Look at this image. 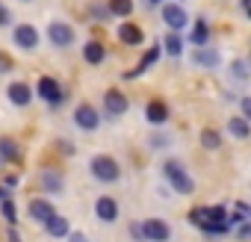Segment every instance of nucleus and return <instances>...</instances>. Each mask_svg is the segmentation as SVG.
<instances>
[{
	"label": "nucleus",
	"mask_w": 251,
	"mask_h": 242,
	"mask_svg": "<svg viewBox=\"0 0 251 242\" xmlns=\"http://www.w3.org/2000/svg\"><path fill=\"white\" fill-rule=\"evenodd\" d=\"M160 3H163V0H148V6H151V9H154V6H160Z\"/></svg>",
	"instance_id": "nucleus-41"
},
{
	"label": "nucleus",
	"mask_w": 251,
	"mask_h": 242,
	"mask_svg": "<svg viewBox=\"0 0 251 242\" xmlns=\"http://www.w3.org/2000/svg\"><path fill=\"white\" fill-rule=\"evenodd\" d=\"M59 151H62V154H68V157H71V154H74V145H71V142H68V139H62V142H59Z\"/></svg>",
	"instance_id": "nucleus-36"
},
{
	"label": "nucleus",
	"mask_w": 251,
	"mask_h": 242,
	"mask_svg": "<svg viewBox=\"0 0 251 242\" xmlns=\"http://www.w3.org/2000/svg\"><path fill=\"white\" fill-rule=\"evenodd\" d=\"M127 109H130V97L124 95V92H118V89L103 92V115L106 118H118V115H124Z\"/></svg>",
	"instance_id": "nucleus-6"
},
{
	"label": "nucleus",
	"mask_w": 251,
	"mask_h": 242,
	"mask_svg": "<svg viewBox=\"0 0 251 242\" xmlns=\"http://www.w3.org/2000/svg\"><path fill=\"white\" fill-rule=\"evenodd\" d=\"M0 166H3V157H0Z\"/></svg>",
	"instance_id": "nucleus-42"
},
{
	"label": "nucleus",
	"mask_w": 251,
	"mask_h": 242,
	"mask_svg": "<svg viewBox=\"0 0 251 242\" xmlns=\"http://www.w3.org/2000/svg\"><path fill=\"white\" fill-rule=\"evenodd\" d=\"M189 42H192L195 48H207V45H210V24H207L204 18H198V21H195L192 33H189Z\"/></svg>",
	"instance_id": "nucleus-21"
},
{
	"label": "nucleus",
	"mask_w": 251,
	"mask_h": 242,
	"mask_svg": "<svg viewBox=\"0 0 251 242\" xmlns=\"http://www.w3.org/2000/svg\"><path fill=\"white\" fill-rule=\"evenodd\" d=\"M45 230H48V236H53V239H68V233H71V221L65 218V216H53L48 224H45Z\"/></svg>",
	"instance_id": "nucleus-18"
},
{
	"label": "nucleus",
	"mask_w": 251,
	"mask_h": 242,
	"mask_svg": "<svg viewBox=\"0 0 251 242\" xmlns=\"http://www.w3.org/2000/svg\"><path fill=\"white\" fill-rule=\"evenodd\" d=\"M239 109H242V118H245V121H251V95L239 97Z\"/></svg>",
	"instance_id": "nucleus-33"
},
{
	"label": "nucleus",
	"mask_w": 251,
	"mask_h": 242,
	"mask_svg": "<svg viewBox=\"0 0 251 242\" xmlns=\"http://www.w3.org/2000/svg\"><path fill=\"white\" fill-rule=\"evenodd\" d=\"M9 24H12V12L0 3V27H9Z\"/></svg>",
	"instance_id": "nucleus-34"
},
{
	"label": "nucleus",
	"mask_w": 251,
	"mask_h": 242,
	"mask_svg": "<svg viewBox=\"0 0 251 242\" xmlns=\"http://www.w3.org/2000/svg\"><path fill=\"white\" fill-rule=\"evenodd\" d=\"M204 221H227V207H222V204L207 207V218Z\"/></svg>",
	"instance_id": "nucleus-29"
},
{
	"label": "nucleus",
	"mask_w": 251,
	"mask_h": 242,
	"mask_svg": "<svg viewBox=\"0 0 251 242\" xmlns=\"http://www.w3.org/2000/svg\"><path fill=\"white\" fill-rule=\"evenodd\" d=\"M3 186H6V189H12V186H18V174H6V180H3Z\"/></svg>",
	"instance_id": "nucleus-37"
},
{
	"label": "nucleus",
	"mask_w": 251,
	"mask_h": 242,
	"mask_svg": "<svg viewBox=\"0 0 251 242\" xmlns=\"http://www.w3.org/2000/svg\"><path fill=\"white\" fill-rule=\"evenodd\" d=\"M9 242H21V236H18V230H15V227H9Z\"/></svg>",
	"instance_id": "nucleus-39"
},
{
	"label": "nucleus",
	"mask_w": 251,
	"mask_h": 242,
	"mask_svg": "<svg viewBox=\"0 0 251 242\" xmlns=\"http://www.w3.org/2000/svg\"><path fill=\"white\" fill-rule=\"evenodd\" d=\"M142 233H145V242H169L172 239V227L163 218H145Z\"/></svg>",
	"instance_id": "nucleus-12"
},
{
	"label": "nucleus",
	"mask_w": 251,
	"mask_h": 242,
	"mask_svg": "<svg viewBox=\"0 0 251 242\" xmlns=\"http://www.w3.org/2000/svg\"><path fill=\"white\" fill-rule=\"evenodd\" d=\"M148 145H151V148H169V136H163V133H154V136L148 139Z\"/></svg>",
	"instance_id": "nucleus-31"
},
{
	"label": "nucleus",
	"mask_w": 251,
	"mask_h": 242,
	"mask_svg": "<svg viewBox=\"0 0 251 242\" xmlns=\"http://www.w3.org/2000/svg\"><path fill=\"white\" fill-rule=\"evenodd\" d=\"M95 216H98L100 221L112 224V221L118 218V201H115V198H109V195H100V198L95 201Z\"/></svg>",
	"instance_id": "nucleus-15"
},
{
	"label": "nucleus",
	"mask_w": 251,
	"mask_h": 242,
	"mask_svg": "<svg viewBox=\"0 0 251 242\" xmlns=\"http://www.w3.org/2000/svg\"><path fill=\"white\" fill-rule=\"evenodd\" d=\"M21 3H30V0H21Z\"/></svg>",
	"instance_id": "nucleus-43"
},
{
	"label": "nucleus",
	"mask_w": 251,
	"mask_h": 242,
	"mask_svg": "<svg viewBox=\"0 0 251 242\" xmlns=\"http://www.w3.org/2000/svg\"><path fill=\"white\" fill-rule=\"evenodd\" d=\"M106 56H109V50H106V45H103V42L89 39V42L83 45V59H86L89 65H100V62H106Z\"/></svg>",
	"instance_id": "nucleus-16"
},
{
	"label": "nucleus",
	"mask_w": 251,
	"mask_h": 242,
	"mask_svg": "<svg viewBox=\"0 0 251 242\" xmlns=\"http://www.w3.org/2000/svg\"><path fill=\"white\" fill-rule=\"evenodd\" d=\"M48 39H50L53 48L65 50V48L74 45L77 36H74V27H71V24H65V21H50V24H48Z\"/></svg>",
	"instance_id": "nucleus-7"
},
{
	"label": "nucleus",
	"mask_w": 251,
	"mask_h": 242,
	"mask_svg": "<svg viewBox=\"0 0 251 242\" xmlns=\"http://www.w3.org/2000/svg\"><path fill=\"white\" fill-rule=\"evenodd\" d=\"M163 177L169 180V186L177 195H192L195 192V180H192V174L186 171V166L180 160H166L163 163Z\"/></svg>",
	"instance_id": "nucleus-1"
},
{
	"label": "nucleus",
	"mask_w": 251,
	"mask_h": 242,
	"mask_svg": "<svg viewBox=\"0 0 251 242\" xmlns=\"http://www.w3.org/2000/svg\"><path fill=\"white\" fill-rule=\"evenodd\" d=\"M201 145H204L207 151H219V148H222V130L204 127V130H201Z\"/></svg>",
	"instance_id": "nucleus-24"
},
{
	"label": "nucleus",
	"mask_w": 251,
	"mask_h": 242,
	"mask_svg": "<svg viewBox=\"0 0 251 242\" xmlns=\"http://www.w3.org/2000/svg\"><path fill=\"white\" fill-rule=\"evenodd\" d=\"M12 42H15L18 50L33 53V50L39 48V30H36L33 24H18V27L12 30Z\"/></svg>",
	"instance_id": "nucleus-8"
},
{
	"label": "nucleus",
	"mask_w": 251,
	"mask_h": 242,
	"mask_svg": "<svg viewBox=\"0 0 251 242\" xmlns=\"http://www.w3.org/2000/svg\"><path fill=\"white\" fill-rule=\"evenodd\" d=\"M27 213H30V218L36 221V224H48L53 216H56V207L50 204V198H33L30 204H27Z\"/></svg>",
	"instance_id": "nucleus-11"
},
{
	"label": "nucleus",
	"mask_w": 251,
	"mask_h": 242,
	"mask_svg": "<svg viewBox=\"0 0 251 242\" xmlns=\"http://www.w3.org/2000/svg\"><path fill=\"white\" fill-rule=\"evenodd\" d=\"M0 216H3L9 224H15V221H18V207H15V201H12V198L0 201Z\"/></svg>",
	"instance_id": "nucleus-28"
},
{
	"label": "nucleus",
	"mask_w": 251,
	"mask_h": 242,
	"mask_svg": "<svg viewBox=\"0 0 251 242\" xmlns=\"http://www.w3.org/2000/svg\"><path fill=\"white\" fill-rule=\"evenodd\" d=\"M192 62L198 68H219L222 65V53L213 50V48H198V50H192Z\"/></svg>",
	"instance_id": "nucleus-17"
},
{
	"label": "nucleus",
	"mask_w": 251,
	"mask_h": 242,
	"mask_svg": "<svg viewBox=\"0 0 251 242\" xmlns=\"http://www.w3.org/2000/svg\"><path fill=\"white\" fill-rule=\"evenodd\" d=\"M198 230L204 236H225V233H230V224L227 221H201Z\"/></svg>",
	"instance_id": "nucleus-25"
},
{
	"label": "nucleus",
	"mask_w": 251,
	"mask_h": 242,
	"mask_svg": "<svg viewBox=\"0 0 251 242\" xmlns=\"http://www.w3.org/2000/svg\"><path fill=\"white\" fill-rule=\"evenodd\" d=\"M36 95L50 106V109H59L65 100H68V92L59 86V80H53V77H39V83H36Z\"/></svg>",
	"instance_id": "nucleus-3"
},
{
	"label": "nucleus",
	"mask_w": 251,
	"mask_h": 242,
	"mask_svg": "<svg viewBox=\"0 0 251 242\" xmlns=\"http://www.w3.org/2000/svg\"><path fill=\"white\" fill-rule=\"evenodd\" d=\"M6 95H9V100H12L15 106H30V103H33L36 89H33L30 83H24V80H15V83H9Z\"/></svg>",
	"instance_id": "nucleus-14"
},
{
	"label": "nucleus",
	"mask_w": 251,
	"mask_h": 242,
	"mask_svg": "<svg viewBox=\"0 0 251 242\" xmlns=\"http://www.w3.org/2000/svg\"><path fill=\"white\" fill-rule=\"evenodd\" d=\"M86 15H89L92 21H98V24H103V21H109V18H112V15H109V6H106V3H100V0H95V3H89Z\"/></svg>",
	"instance_id": "nucleus-26"
},
{
	"label": "nucleus",
	"mask_w": 251,
	"mask_h": 242,
	"mask_svg": "<svg viewBox=\"0 0 251 242\" xmlns=\"http://www.w3.org/2000/svg\"><path fill=\"white\" fill-rule=\"evenodd\" d=\"M0 157H3V163H21V148L15 139L9 136H0Z\"/></svg>",
	"instance_id": "nucleus-20"
},
{
	"label": "nucleus",
	"mask_w": 251,
	"mask_h": 242,
	"mask_svg": "<svg viewBox=\"0 0 251 242\" xmlns=\"http://www.w3.org/2000/svg\"><path fill=\"white\" fill-rule=\"evenodd\" d=\"M183 50H186V42H183L180 33H169V36L163 39V53H169V56H180Z\"/></svg>",
	"instance_id": "nucleus-23"
},
{
	"label": "nucleus",
	"mask_w": 251,
	"mask_h": 242,
	"mask_svg": "<svg viewBox=\"0 0 251 242\" xmlns=\"http://www.w3.org/2000/svg\"><path fill=\"white\" fill-rule=\"evenodd\" d=\"M74 124H77L80 130L92 133V130H98V127H100V112H98L92 103H80V106L74 109Z\"/></svg>",
	"instance_id": "nucleus-10"
},
{
	"label": "nucleus",
	"mask_w": 251,
	"mask_h": 242,
	"mask_svg": "<svg viewBox=\"0 0 251 242\" xmlns=\"http://www.w3.org/2000/svg\"><path fill=\"white\" fill-rule=\"evenodd\" d=\"M227 136H233V139H248L251 136V121H245L242 115H233V118H227Z\"/></svg>",
	"instance_id": "nucleus-19"
},
{
	"label": "nucleus",
	"mask_w": 251,
	"mask_h": 242,
	"mask_svg": "<svg viewBox=\"0 0 251 242\" xmlns=\"http://www.w3.org/2000/svg\"><path fill=\"white\" fill-rule=\"evenodd\" d=\"M106 6H109V15L121 21H127L133 15V0H106Z\"/></svg>",
	"instance_id": "nucleus-22"
},
{
	"label": "nucleus",
	"mask_w": 251,
	"mask_h": 242,
	"mask_svg": "<svg viewBox=\"0 0 251 242\" xmlns=\"http://www.w3.org/2000/svg\"><path fill=\"white\" fill-rule=\"evenodd\" d=\"M169 115H172V112H169V103H166V100L154 97V100L145 103V121H148L151 127H163L166 121H169Z\"/></svg>",
	"instance_id": "nucleus-13"
},
{
	"label": "nucleus",
	"mask_w": 251,
	"mask_h": 242,
	"mask_svg": "<svg viewBox=\"0 0 251 242\" xmlns=\"http://www.w3.org/2000/svg\"><path fill=\"white\" fill-rule=\"evenodd\" d=\"M6 198H9V189H6V186H0V201H6Z\"/></svg>",
	"instance_id": "nucleus-40"
},
{
	"label": "nucleus",
	"mask_w": 251,
	"mask_h": 242,
	"mask_svg": "<svg viewBox=\"0 0 251 242\" xmlns=\"http://www.w3.org/2000/svg\"><path fill=\"white\" fill-rule=\"evenodd\" d=\"M89 171H92V177H95L98 183H115V180L121 177V166H118V160L109 157V154H95V157L89 160Z\"/></svg>",
	"instance_id": "nucleus-2"
},
{
	"label": "nucleus",
	"mask_w": 251,
	"mask_h": 242,
	"mask_svg": "<svg viewBox=\"0 0 251 242\" xmlns=\"http://www.w3.org/2000/svg\"><path fill=\"white\" fill-rule=\"evenodd\" d=\"M239 3H242V12L251 18V0H239Z\"/></svg>",
	"instance_id": "nucleus-38"
},
{
	"label": "nucleus",
	"mask_w": 251,
	"mask_h": 242,
	"mask_svg": "<svg viewBox=\"0 0 251 242\" xmlns=\"http://www.w3.org/2000/svg\"><path fill=\"white\" fill-rule=\"evenodd\" d=\"M39 189H42L48 198L65 195V174H62L59 169H53V166H45V169L39 171Z\"/></svg>",
	"instance_id": "nucleus-4"
},
{
	"label": "nucleus",
	"mask_w": 251,
	"mask_h": 242,
	"mask_svg": "<svg viewBox=\"0 0 251 242\" xmlns=\"http://www.w3.org/2000/svg\"><path fill=\"white\" fill-rule=\"evenodd\" d=\"M68 242H89V239H86V233H80V230H71V233H68Z\"/></svg>",
	"instance_id": "nucleus-35"
},
{
	"label": "nucleus",
	"mask_w": 251,
	"mask_h": 242,
	"mask_svg": "<svg viewBox=\"0 0 251 242\" xmlns=\"http://www.w3.org/2000/svg\"><path fill=\"white\" fill-rule=\"evenodd\" d=\"M163 24L169 27V33H183L189 27V15L180 3H163Z\"/></svg>",
	"instance_id": "nucleus-5"
},
{
	"label": "nucleus",
	"mask_w": 251,
	"mask_h": 242,
	"mask_svg": "<svg viewBox=\"0 0 251 242\" xmlns=\"http://www.w3.org/2000/svg\"><path fill=\"white\" fill-rule=\"evenodd\" d=\"M230 77H233L236 83H245V80H248V62H245V59H233V62H230Z\"/></svg>",
	"instance_id": "nucleus-27"
},
{
	"label": "nucleus",
	"mask_w": 251,
	"mask_h": 242,
	"mask_svg": "<svg viewBox=\"0 0 251 242\" xmlns=\"http://www.w3.org/2000/svg\"><path fill=\"white\" fill-rule=\"evenodd\" d=\"M236 236H239V242H251V221H242L239 230H236Z\"/></svg>",
	"instance_id": "nucleus-32"
},
{
	"label": "nucleus",
	"mask_w": 251,
	"mask_h": 242,
	"mask_svg": "<svg viewBox=\"0 0 251 242\" xmlns=\"http://www.w3.org/2000/svg\"><path fill=\"white\" fill-rule=\"evenodd\" d=\"M115 36H118V42H121L124 48H139V45L145 42V30H142L139 24H133V21H121V24L115 27Z\"/></svg>",
	"instance_id": "nucleus-9"
},
{
	"label": "nucleus",
	"mask_w": 251,
	"mask_h": 242,
	"mask_svg": "<svg viewBox=\"0 0 251 242\" xmlns=\"http://www.w3.org/2000/svg\"><path fill=\"white\" fill-rule=\"evenodd\" d=\"M130 236H133V242H145V233H142V221H130Z\"/></svg>",
	"instance_id": "nucleus-30"
}]
</instances>
